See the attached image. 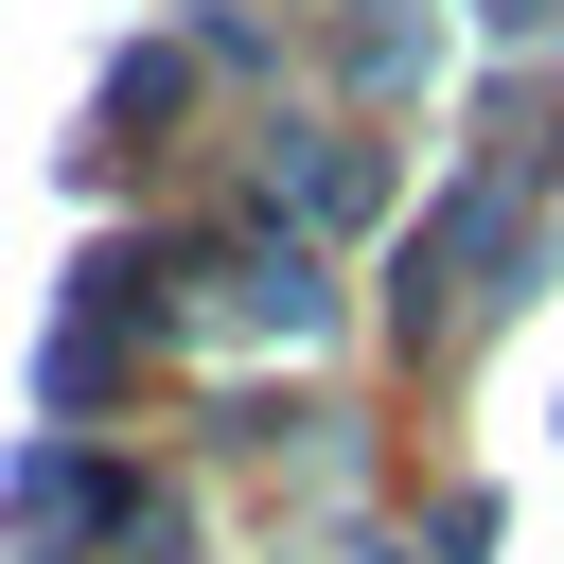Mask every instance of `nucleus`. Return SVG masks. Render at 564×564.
Here are the masks:
<instances>
[]
</instances>
